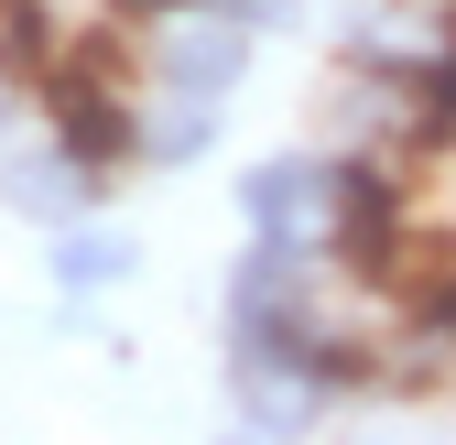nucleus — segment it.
Returning a JSON list of instances; mask_svg holds the SVG:
<instances>
[{
    "instance_id": "obj_8",
    "label": "nucleus",
    "mask_w": 456,
    "mask_h": 445,
    "mask_svg": "<svg viewBox=\"0 0 456 445\" xmlns=\"http://www.w3.org/2000/svg\"><path fill=\"white\" fill-rule=\"evenodd\" d=\"M403 337H424V348H456V250H435V261H403Z\"/></svg>"
},
{
    "instance_id": "obj_6",
    "label": "nucleus",
    "mask_w": 456,
    "mask_h": 445,
    "mask_svg": "<svg viewBox=\"0 0 456 445\" xmlns=\"http://www.w3.org/2000/svg\"><path fill=\"white\" fill-rule=\"evenodd\" d=\"M98 196H109V185H98L54 131H44V152H12V163H0V206L33 217V229H77V217H98Z\"/></svg>"
},
{
    "instance_id": "obj_11",
    "label": "nucleus",
    "mask_w": 456,
    "mask_h": 445,
    "mask_svg": "<svg viewBox=\"0 0 456 445\" xmlns=\"http://www.w3.org/2000/svg\"><path fill=\"white\" fill-rule=\"evenodd\" d=\"M12 98H22V77H12V66H0V142H12Z\"/></svg>"
},
{
    "instance_id": "obj_5",
    "label": "nucleus",
    "mask_w": 456,
    "mask_h": 445,
    "mask_svg": "<svg viewBox=\"0 0 456 445\" xmlns=\"http://www.w3.org/2000/svg\"><path fill=\"white\" fill-rule=\"evenodd\" d=\"M131 271H142V239L120 229V217L44 229V283H54V304H98V294H120Z\"/></svg>"
},
{
    "instance_id": "obj_2",
    "label": "nucleus",
    "mask_w": 456,
    "mask_h": 445,
    "mask_svg": "<svg viewBox=\"0 0 456 445\" xmlns=\"http://www.w3.org/2000/svg\"><path fill=\"white\" fill-rule=\"evenodd\" d=\"M44 131L109 185V174H131V163H142V87H109V77H77V66H44Z\"/></svg>"
},
{
    "instance_id": "obj_4",
    "label": "nucleus",
    "mask_w": 456,
    "mask_h": 445,
    "mask_svg": "<svg viewBox=\"0 0 456 445\" xmlns=\"http://www.w3.org/2000/svg\"><path fill=\"white\" fill-rule=\"evenodd\" d=\"M240 217L261 239L326 250V229H337V152H272V163H250L240 174Z\"/></svg>"
},
{
    "instance_id": "obj_12",
    "label": "nucleus",
    "mask_w": 456,
    "mask_h": 445,
    "mask_svg": "<svg viewBox=\"0 0 456 445\" xmlns=\"http://www.w3.org/2000/svg\"><path fill=\"white\" fill-rule=\"evenodd\" d=\"M435 33H445V44H456V0H445V12H435Z\"/></svg>"
},
{
    "instance_id": "obj_7",
    "label": "nucleus",
    "mask_w": 456,
    "mask_h": 445,
    "mask_svg": "<svg viewBox=\"0 0 456 445\" xmlns=\"http://www.w3.org/2000/svg\"><path fill=\"white\" fill-rule=\"evenodd\" d=\"M217 152V98H163L142 87V174H185Z\"/></svg>"
},
{
    "instance_id": "obj_9",
    "label": "nucleus",
    "mask_w": 456,
    "mask_h": 445,
    "mask_svg": "<svg viewBox=\"0 0 456 445\" xmlns=\"http://www.w3.org/2000/svg\"><path fill=\"white\" fill-rule=\"evenodd\" d=\"M217 12H240L250 33H282V22H305V0H217Z\"/></svg>"
},
{
    "instance_id": "obj_3",
    "label": "nucleus",
    "mask_w": 456,
    "mask_h": 445,
    "mask_svg": "<svg viewBox=\"0 0 456 445\" xmlns=\"http://www.w3.org/2000/svg\"><path fill=\"white\" fill-rule=\"evenodd\" d=\"M250 22L240 12H217V0H196V12H175V22H152V66H142V87H163V98H217L228 109V87L250 77Z\"/></svg>"
},
{
    "instance_id": "obj_1",
    "label": "nucleus",
    "mask_w": 456,
    "mask_h": 445,
    "mask_svg": "<svg viewBox=\"0 0 456 445\" xmlns=\"http://www.w3.org/2000/svg\"><path fill=\"white\" fill-rule=\"evenodd\" d=\"M403 217H413V174H403V152H337V229H326V261L348 271L359 294L380 283H403Z\"/></svg>"
},
{
    "instance_id": "obj_10",
    "label": "nucleus",
    "mask_w": 456,
    "mask_h": 445,
    "mask_svg": "<svg viewBox=\"0 0 456 445\" xmlns=\"http://www.w3.org/2000/svg\"><path fill=\"white\" fill-rule=\"evenodd\" d=\"M120 22H175V12H196V0H109Z\"/></svg>"
}]
</instances>
